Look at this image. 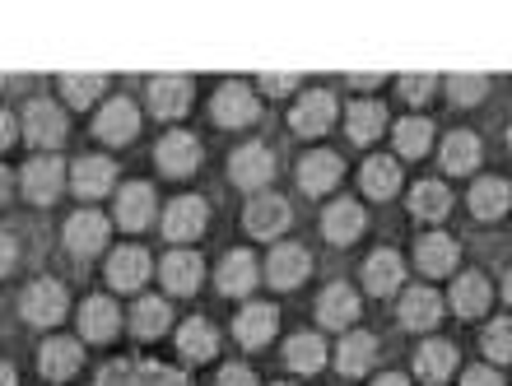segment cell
<instances>
[{
	"label": "cell",
	"mask_w": 512,
	"mask_h": 386,
	"mask_svg": "<svg viewBox=\"0 0 512 386\" xmlns=\"http://www.w3.org/2000/svg\"><path fill=\"white\" fill-rule=\"evenodd\" d=\"M308 270H312V256L308 247H298V242H284V247H275L266 261V275L275 289H294V284L308 280Z\"/></svg>",
	"instance_id": "obj_10"
},
{
	"label": "cell",
	"mask_w": 512,
	"mask_h": 386,
	"mask_svg": "<svg viewBox=\"0 0 512 386\" xmlns=\"http://www.w3.org/2000/svg\"><path fill=\"white\" fill-rule=\"evenodd\" d=\"M345 126H350V140L368 145V140H378V135H382V126H387V112H382V103H354L350 117H345Z\"/></svg>",
	"instance_id": "obj_39"
},
{
	"label": "cell",
	"mask_w": 512,
	"mask_h": 386,
	"mask_svg": "<svg viewBox=\"0 0 512 386\" xmlns=\"http://www.w3.org/2000/svg\"><path fill=\"white\" fill-rule=\"evenodd\" d=\"M429 140H433V126H429L424 117L396 121V149H401L405 159H419V154L429 149Z\"/></svg>",
	"instance_id": "obj_40"
},
{
	"label": "cell",
	"mask_w": 512,
	"mask_h": 386,
	"mask_svg": "<svg viewBox=\"0 0 512 386\" xmlns=\"http://www.w3.org/2000/svg\"><path fill=\"white\" fill-rule=\"evenodd\" d=\"M215 121L219 126H247V121H256V94L238 80L219 84L215 89Z\"/></svg>",
	"instance_id": "obj_15"
},
{
	"label": "cell",
	"mask_w": 512,
	"mask_h": 386,
	"mask_svg": "<svg viewBox=\"0 0 512 386\" xmlns=\"http://www.w3.org/2000/svg\"><path fill=\"white\" fill-rule=\"evenodd\" d=\"M112 177H117L112 159H103V154H84V159H75V168H70V187L94 200L112 187Z\"/></svg>",
	"instance_id": "obj_25"
},
{
	"label": "cell",
	"mask_w": 512,
	"mask_h": 386,
	"mask_svg": "<svg viewBox=\"0 0 512 386\" xmlns=\"http://www.w3.org/2000/svg\"><path fill=\"white\" fill-rule=\"evenodd\" d=\"M452 307H457L461 317H480L489 307V280L485 275H461L452 284Z\"/></svg>",
	"instance_id": "obj_38"
},
{
	"label": "cell",
	"mask_w": 512,
	"mask_h": 386,
	"mask_svg": "<svg viewBox=\"0 0 512 386\" xmlns=\"http://www.w3.org/2000/svg\"><path fill=\"white\" fill-rule=\"evenodd\" d=\"M38 368H42V377H52V382L75 377L80 373V340H70V335H52V340H42Z\"/></svg>",
	"instance_id": "obj_11"
},
{
	"label": "cell",
	"mask_w": 512,
	"mask_h": 386,
	"mask_svg": "<svg viewBox=\"0 0 512 386\" xmlns=\"http://www.w3.org/2000/svg\"><path fill=\"white\" fill-rule=\"evenodd\" d=\"M438 317H443V298H438L433 289L401 293V326H410V331H433Z\"/></svg>",
	"instance_id": "obj_26"
},
{
	"label": "cell",
	"mask_w": 512,
	"mask_h": 386,
	"mask_svg": "<svg viewBox=\"0 0 512 386\" xmlns=\"http://www.w3.org/2000/svg\"><path fill=\"white\" fill-rule=\"evenodd\" d=\"M70 312V298H66V284L56 280H33L24 289V317L33 326H56V321H66Z\"/></svg>",
	"instance_id": "obj_2"
},
{
	"label": "cell",
	"mask_w": 512,
	"mask_h": 386,
	"mask_svg": "<svg viewBox=\"0 0 512 386\" xmlns=\"http://www.w3.org/2000/svg\"><path fill=\"white\" fill-rule=\"evenodd\" d=\"M447 210H452V191L443 182H415V191H410V214L415 219H443Z\"/></svg>",
	"instance_id": "obj_36"
},
{
	"label": "cell",
	"mask_w": 512,
	"mask_h": 386,
	"mask_svg": "<svg viewBox=\"0 0 512 386\" xmlns=\"http://www.w3.org/2000/svg\"><path fill=\"white\" fill-rule=\"evenodd\" d=\"M66 247L75 256H94L108 247V214L98 210H80L66 219Z\"/></svg>",
	"instance_id": "obj_7"
},
{
	"label": "cell",
	"mask_w": 512,
	"mask_h": 386,
	"mask_svg": "<svg viewBox=\"0 0 512 386\" xmlns=\"http://www.w3.org/2000/svg\"><path fill=\"white\" fill-rule=\"evenodd\" d=\"M168 321H173V312H168L163 298H140L131 312V331L145 335V340H159V335L168 331Z\"/></svg>",
	"instance_id": "obj_37"
},
{
	"label": "cell",
	"mask_w": 512,
	"mask_h": 386,
	"mask_svg": "<svg viewBox=\"0 0 512 386\" xmlns=\"http://www.w3.org/2000/svg\"><path fill=\"white\" fill-rule=\"evenodd\" d=\"M452 368H457V345H447V340H429V345H419L415 373L424 377V382H433V386L447 382Z\"/></svg>",
	"instance_id": "obj_30"
},
{
	"label": "cell",
	"mask_w": 512,
	"mask_h": 386,
	"mask_svg": "<svg viewBox=\"0 0 512 386\" xmlns=\"http://www.w3.org/2000/svg\"><path fill=\"white\" fill-rule=\"evenodd\" d=\"M275 326H280V307L270 303H252L238 312V321H233V335H238V345L247 349H261L275 335Z\"/></svg>",
	"instance_id": "obj_16"
},
{
	"label": "cell",
	"mask_w": 512,
	"mask_h": 386,
	"mask_svg": "<svg viewBox=\"0 0 512 386\" xmlns=\"http://www.w3.org/2000/svg\"><path fill=\"white\" fill-rule=\"evenodd\" d=\"M317 321L331 326V331H345L359 321V293L350 284H326V293L317 298Z\"/></svg>",
	"instance_id": "obj_13"
},
{
	"label": "cell",
	"mask_w": 512,
	"mask_h": 386,
	"mask_svg": "<svg viewBox=\"0 0 512 386\" xmlns=\"http://www.w3.org/2000/svg\"><path fill=\"white\" fill-rule=\"evenodd\" d=\"M159 275H163V289L168 293H196L201 280H205V266H201V256L196 252H168L163 256V266H159Z\"/></svg>",
	"instance_id": "obj_22"
},
{
	"label": "cell",
	"mask_w": 512,
	"mask_h": 386,
	"mask_svg": "<svg viewBox=\"0 0 512 386\" xmlns=\"http://www.w3.org/2000/svg\"><path fill=\"white\" fill-rule=\"evenodd\" d=\"M508 145H512V131H508Z\"/></svg>",
	"instance_id": "obj_55"
},
{
	"label": "cell",
	"mask_w": 512,
	"mask_h": 386,
	"mask_svg": "<svg viewBox=\"0 0 512 386\" xmlns=\"http://www.w3.org/2000/svg\"><path fill=\"white\" fill-rule=\"evenodd\" d=\"M94 386H191L177 368H163L154 359H117L98 373Z\"/></svg>",
	"instance_id": "obj_1"
},
{
	"label": "cell",
	"mask_w": 512,
	"mask_h": 386,
	"mask_svg": "<svg viewBox=\"0 0 512 386\" xmlns=\"http://www.w3.org/2000/svg\"><path fill=\"white\" fill-rule=\"evenodd\" d=\"M508 205H512V191H508L503 177H480V182L471 187L475 219H499V214H508Z\"/></svg>",
	"instance_id": "obj_32"
},
{
	"label": "cell",
	"mask_w": 512,
	"mask_h": 386,
	"mask_svg": "<svg viewBox=\"0 0 512 386\" xmlns=\"http://www.w3.org/2000/svg\"><path fill=\"white\" fill-rule=\"evenodd\" d=\"M284 363H289L294 373H322L326 368V340L322 335H312V331L294 335V340L284 345Z\"/></svg>",
	"instance_id": "obj_31"
},
{
	"label": "cell",
	"mask_w": 512,
	"mask_h": 386,
	"mask_svg": "<svg viewBox=\"0 0 512 386\" xmlns=\"http://www.w3.org/2000/svg\"><path fill=\"white\" fill-rule=\"evenodd\" d=\"M433 89H438V80H433V75H405V80H401V98H405V103H429Z\"/></svg>",
	"instance_id": "obj_44"
},
{
	"label": "cell",
	"mask_w": 512,
	"mask_h": 386,
	"mask_svg": "<svg viewBox=\"0 0 512 386\" xmlns=\"http://www.w3.org/2000/svg\"><path fill=\"white\" fill-rule=\"evenodd\" d=\"M14 266V238L10 233H0V275Z\"/></svg>",
	"instance_id": "obj_49"
},
{
	"label": "cell",
	"mask_w": 512,
	"mask_h": 386,
	"mask_svg": "<svg viewBox=\"0 0 512 386\" xmlns=\"http://www.w3.org/2000/svg\"><path fill=\"white\" fill-rule=\"evenodd\" d=\"M103 89H108V80H103V75H66V80H61V94H66V103H75V107L98 103V98H103Z\"/></svg>",
	"instance_id": "obj_41"
},
{
	"label": "cell",
	"mask_w": 512,
	"mask_h": 386,
	"mask_svg": "<svg viewBox=\"0 0 512 386\" xmlns=\"http://www.w3.org/2000/svg\"><path fill=\"white\" fill-rule=\"evenodd\" d=\"M205 219H210V205L201 196H177L168 210H163V233L173 242H191L205 233Z\"/></svg>",
	"instance_id": "obj_4"
},
{
	"label": "cell",
	"mask_w": 512,
	"mask_h": 386,
	"mask_svg": "<svg viewBox=\"0 0 512 386\" xmlns=\"http://www.w3.org/2000/svg\"><path fill=\"white\" fill-rule=\"evenodd\" d=\"M336 182H340V154L312 149V154L298 159V187L308 191V196H322V191H331Z\"/></svg>",
	"instance_id": "obj_12"
},
{
	"label": "cell",
	"mask_w": 512,
	"mask_h": 386,
	"mask_svg": "<svg viewBox=\"0 0 512 386\" xmlns=\"http://www.w3.org/2000/svg\"><path fill=\"white\" fill-rule=\"evenodd\" d=\"M457 242L443 238V233H429V238L415 247V261L424 275H452V266H457Z\"/></svg>",
	"instance_id": "obj_33"
},
{
	"label": "cell",
	"mask_w": 512,
	"mask_h": 386,
	"mask_svg": "<svg viewBox=\"0 0 512 386\" xmlns=\"http://www.w3.org/2000/svg\"><path fill=\"white\" fill-rule=\"evenodd\" d=\"M66 187V163L56 159V154H38V159L24 163V196L33 205H52Z\"/></svg>",
	"instance_id": "obj_3"
},
{
	"label": "cell",
	"mask_w": 512,
	"mask_h": 386,
	"mask_svg": "<svg viewBox=\"0 0 512 386\" xmlns=\"http://www.w3.org/2000/svg\"><path fill=\"white\" fill-rule=\"evenodd\" d=\"M261 89H266L270 98H284V94H294L298 80L294 75H261Z\"/></svg>",
	"instance_id": "obj_46"
},
{
	"label": "cell",
	"mask_w": 512,
	"mask_h": 386,
	"mask_svg": "<svg viewBox=\"0 0 512 386\" xmlns=\"http://www.w3.org/2000/svg\"><path fill=\"white\" fill-rule=\"evenodd\" d=\"M247 233H252V238H275V233H284V228H289V200L284 196H256L252 205H247Z\"/></svg>",
	"instance_id": "obj_17"
},
{
	"label": "cell",
	"mask_w": 512,
	"mask_h": 386,
	"mask_svg": "<svg viewBox=\"0 0 512 386\" xmlns=\"http://www.w3.org/2000/svg\"><path fill=\"white\" fill-rule=\"evenodd\" d=\"M149 219H154V187H149V182H126V187L117 191V224L140 233Z\"/></svg>",
	"instance_id": "obj_20"
},
{
	"label": "cell",
	"mask_w": 512,
	"mask_h": 386,
	"mask_svg": "<svg viewBox=\"0 0 512 386\" xmlns=\"http://www.w3.org/2000/svg\"><path fill=\"white\" fill-rule=\"evenodd\" d=\"M322 233L331 242H354L359 233H364V210L354 205V200H336V205H326V214H322Z\"/></svg>",
	"instance_id": "obj_29"
},
{
	"label": "cell",
	"mask_w": 512,
	"mask_h": 386,
	"mask_svg": "<svg viewBox=\"0 0 512 386\" xmlns=\"http://www.w3.org/2000/svg\"><path fill=\"white\" fill-rule=\"evenodd\" d=\"M503 298H508V303H512V275H508V284H503Z\"/></svg>",
	"instance_id": "obj_54"
},
{
	"label": "cell",
	"mask_w": 512,
	"mask_h": 386,
	"mask_svg": "<svg viewBox=\"0 0 512 386\" xmlns=\"http://www.w3.org/2000/svg\"><path fill=\"white\" fill-rule=\"evenodd\" d=\"M149 107H154V117H182L191 107V80L187 75H159V80H149Z\"/></svg>",
	"instance_id": "obj_19"
},
{
	"label": "cell",
	"mask_w": 512,
	"mask_h": 386,
	"mask_svg": "<svg viewBox=\"0 0 512 386\" xmlns=\"http://www.w3.org/2000/svg\"><path fill=\"white\" fill-rule=\"evenodd\" d=\"M373 386H410V382L401 373H382V377H373Z\"/></svg>",
	"instance_id": "obj_50"
},
{
	"label": "cell",
	"mask_w": 512,
	"mask_h": 386,
	"mask_svg": "<svg viewBox=\"0 0 512 386\" xmlns=\"http://www.w3.org/2000/svg\"><path fill=\"white\" fill-rule=\"evenodd\" d=\"M461 386H503V377L494 373V368H466Z\"/></svg>",
	"instance_id": "obj_47"
},
{
	"label": "cell",
	"mask_w": 512,
	"mask_h": 386,
	"mask_svg": "<svg viewBox=\"0 0 512 386\" xmlns=\"http://www.w3.org/2000/svg\"><path fill=\"white\" fill-rule=\"evenodd\" d=\"M373 359H378V340H373L368 331H350L336 349V363H340V373L345 377H364L368 368H373Z\"/></svg>",
	"instance_id": "obj_28"
},
{
	"label": "cell",
	"mask_w": 512,
	"mask_h": 386,
	"mask_svg": "<svg viewBox=\"0 0 512 386\" xmlns=\"http://www.w3.org/2000/svg\"><path fill=\"white\" fill-rule=\"evenodd\" d=\"M256 275H261V270H256V256L238 247V252H229L224 261H219L215 284H219V293H233V298H238V293L256 289Z\"/></svg>",
	"instance_id": "obj_23"
},
{
	"label": "cell",
	"mask_w": 512,
	"mask_h": 386,
	"mask_svg": "<svg viewBox=\"0 0 512 386\" xmlns=\"http://www.w3.org/2000/svg\"><path fill=\"white\" fill-rule=\"evenodd\" d=\"M94 131H98V140H108V145H126V140H135V131H140V107H135L131 98H112L108 107H98Z\"/></svg>",
	"instance_id": "obj_8"
},
{
	"label": "cell",
	"mask_w": 512,
	"mask_h": 386,
	"mask_svg": "<svg viewBox=\"0 0 512 386\" xmlns=\"http://www.w3.org/2000/svg\"><path fill=\"white\" fill-rule=\"evenodd\" d=\"M215 386H256L252 368H243V363H229V368H219Z\"/></svg>",
	"instance_id": "obj_45"
},
{
	"label": "cell",
	"mask_w": 512,
	"mask_h": 386,
	"mask_svg": "<svg viewBox=\"0 0 512 386\" xmlns=\"http://www.w3.org/2000/svg\"><path fill=\"white\" fill-rule=\"evenodd\" d=\"M117 326H122V312H117V303H112V298L94 293V298H84V303H80V331H84V340L103 345V340H112V335H117Z\"/></svg>",
	"instance_id": "obj_14"
},
{
	"label": "cell",
	"mask_w": 512,
	"mask_h": 386,
	"mask_svg": "<svg viewBox=\"0 0 512 386\" xmlns=\"http://www.w3.org/2000/svg\"><path fill=\"white\" fill-rule=\"evenodd\" d=\"M201 163V140L191 131H168L159 140V168L163 173H173V177H182V173H191Z\"/></svg>",
	"instance_id": "obj_18"
},
{
	"label": "cell",
	"mask_w": 512,
	"mask_h": 386,
	"mask_svg": "<svg viewBox=\"0 0 512 386\" xmlns=\"http://www.w3.org/2000/svg\"><path fill=\"white\" fill-rule=\"evenodd\" d=\"M378 80H382V75H354L350 84H354V89H373V84H378Z\"/></svg>",
	"instance_id": "obj_51"
},
{
	"label": "cell",
	"mask_w": 512,
	"mask_h": 386,
	"mask_svg": "<svg viewBox=\"0 0 512 386\" xmlns=\"http://www.w3.org/2000/svg\"><path fill=\"white\" fill-rule=\"evenodd\" d=\"M5 196H10V173L0 168V205H5Z\"/></svg>",
	"instance_id": "obj_53"
},
{
	"label": "cell",
	"mask_w": 512,
	"mask_h": 386,
	"mask_svg": "<svg viewBox=\"0 0 512 386\" xmlns=\"http://www.w3.org/2000/svg\"><path fill=\"white\" fill-rule=\"evenodd\" d=\"M177 354L187 363H205L219 354V331L205 317H191L182 331H177Z\"/></svg>",
	"instance_id": "obj_24"
},
{
	"label": "cell",
	"mask_w": 512,
	"mask_h": 386,
	"mask_svg": "<svg viewBox=\"0 0 512 386\" xmlns=\"http://www.w3.org/2000/svg\"><path fill=\"white\" fill-rule=\"evenodd\" d=\"M480 163V135L475 131H452L443 140V168L447 173H475Z\"/></svg>",
	"instance_id": "obj_34"
},
{
	"label": "cell",
	"mask_w": 512,
	"mask_h": 386,
	"mask_svg": "<svg viewBox=\"0 0 512 386\" xmlns=\"http://www.w3.org/2000/svg\"><path fill=\"white\" fill-rule=\"evenodd\" d=\"M331 121H336V98L326 94V89L303 94V103L289 112V126H294L298 135H326L331 131Z\"/></svg>",
	"instance_id": "obj_9"
},
{
	"label": "cell",
	"mask_w": 512,
	"mask_h": 386,
	"mask_svg": "<svg viewBox=\"0 0 512 386\" xmlns=\"http://www.w3.org/2000/svg\"><path fill=\"white\" fill-rule=\"evenodd\" d=\"M229 177L243 191L266 187L270 177H275V154H270L266 145H238L233 149V159H229Z\"/></svg>",
	"instance_id": "obj_5"
},
{
	"label": "cell",
	"mask_w": 512,
	"mask_h": 386,
	"mask_svg": "<svg viewBox=\"0 0 512 386\" xmlns=\"http://www.w3.org/2000/svg\"><path fill=\"white\" fill-rule=\"evenodd\" d=\"M480 349H485V359H494V363H512V317L489 321V331L480 335Z\"/></svg>",
	"instance_id": "obj_42"
},
{
	"label": "cell",
	"mask_w": 512,
	"mask_h": 386,
	"mask_svg": "<svg viewBox=\"0 0 512 386\" xmlns=\"http://www.w3.org/2000/svg\"><path fill=\"white\" fill-rule=\"evenodd\" d=\"M0 386H14V368H10V363H0Z\"/></svg>",
	"instance_id": "obj_52"
},
{
	"label": "cell",
	"mask_w": 512,
	"mask_h": 386,
	"mask_svg": "<svg viewBox=\"0 0 512 386\" xmlns=\"http://www.w3.org/2000/svg\"><path fill=\"white\" fill-rule=\"evenodd\" d=\"M24 135L28 145H61L66 140V117H61V107L47 103V98H33V103L24 107Z\"/></svg>",
	"instance_id": "obj_6"
},
{
	"label": "cell",
	"mask_w": 512,
	"mask_h": 386,
	"mask_svg": "<svg viewBox=\"0 0 512 386\" xmlns=\"http://www.w3.org/2000/svg\"><path fill=\"white\" fill-rule=\"evenodd\" d=\"M447 94H452L457 107H475L489 94V80L485 75H452V80H447Z\"/></svg>",
	"instance_id": "obj_43"
},
{
	"label": "cell",
	"mask_w": 512,
	"mask_h": 386,
	"mask_svg": "<svg viewBox=\"0 0 512 386\" xmlns=\"http://www.w3.org/2000/svg\"><path fill=\"white\" fill-rule=\"evenodd\" d=\"M14 145V117L0 107V149H10Z\"/></svg>",
	"instance_id": "obj_48"
},
{
	"label": "cell",
	"mask_w": 512,
	"mask_h": 386,
	"mask_svg": "<svg viewBox=\"0 0 512 386\" xmlns=\"http://www.w3.org/2000/svg\"><path fill=\"white\" fill-rule=\"evenodd\" d=\"M149 280V252H140V247H117V252L108 256V284L112 289H140V284Z\"/></svg>",
	"instance_id": "obj_21"
},
{
	"label": "cell",
	"mask_w": 512,
	"mask_h": 386,
	"mask_svg": "<svg viewBox=\"0 0 512 386\" xmlns=\"http://www.w3.org/2000/svg\"><path fill=\"white\" fill-rule=\"evenodd\" d=\"M364 191L378 200H391L396 196V187H401V168H396V159H387V154H373V159H364Z\"/></svg>",
	"instance_id": "obj_35"
},
{
	"label": "cell",
	"mask_w": 512,
	"mask_h": 386,
	"mask_svg": "<svg viewBox=\"0 0 512 386\" xmlns=\"http://www.w3.org/2000/svg\"><path fill=\"white\" fill-rule=\"evenodd\" d=\"M401 280H405V261L391 252V247H382V252H373L364 261L368 293H396V289H401Z\"/></svg>",
	"instance_id": "obj_27"
}]
</instances>
